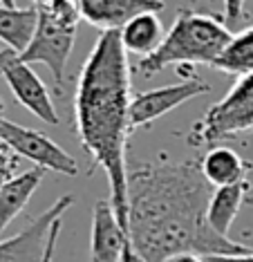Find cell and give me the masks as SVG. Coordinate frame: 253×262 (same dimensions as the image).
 <instances>
[{"instance_id":"6da1fadb","label":"cell","mask_w":253,"mask_h":262,"mask_svg":"<svg viewBox=\"0 0 253 262\" xmlns=\"http://www.w3.org/2000/svg\"><path fill=\"white\" fill-rule=\"evenodd\" d=\"M213 188L200 162H148L128 168V242L139 262L173 255H249L251 247L215 233L206 222Z\"/></svg>"},{"instance_id":"7a4b0ae2","label":"cell","mask_w":253,"mask_h":262,"mask_svg":"<svg viewBox=\"0 0 253 262\" xmlns=\"http://www.w3.org/2000/svg\"><path fill=\"white\" fill-rule=\"evenodd\" d=\"M130 63L119 32H103L90 50L76 81L74 126L81 148L103 168L110 184V204L128 235V139L130 128Z\"/></svg>"},{"instance_id":"3957f363","label":"cell","mask_w":253,"mask_h":262,"mask_svg":"<svg viewBox=\"0 0 253 262\" xmlns=\"http://www.w3.org/2000/svg\"><path fill=\"white\" fill-rule=\"evenodd\" d=\"M231 40V29L215 16L195 9H179L173 27L164 34L157 50L139 58L137 72L155 76L168 65H213L224 45Z\"/></svg>"},{"instance_id":"277c9868","label":"cell","mask_w":253,"mask_h":262,"mask_svg":"<svg viewBox=\"0 0 253 262\" xmlns=\"http://www.w3.org/2000/svg\"><path fill=\"white\" fill-rule=\"evenodd\" d=\"M253 133V72L238 79L226 97L210 105L200 121L188 130L191 148L215 146L224 139H236Z\"/></svg>"},{"instance_id":"5b68a950","label":"cell","mask_w":253,"mask_h":262,"mask_svg":"<svg viewBox=\"0 0 253 262\" xmlns=\"http://www.w3.org/2000/svg\"><path fill=\"white\" fill-rule=\"evenodd\" d=\"M36 14H38V20H36L34 36L29 40L27 50L18 56L27 65H45L52 72L54 83L58 88H63L68 58L72 54V47H74L76 25H79L81 18H76V16H56L47 14V11H36Z\"/></svg>"},{"instance_id":"8992f818","label":"cell","mask_w":253,"mask_h":262,"mask_svg":"<svg viewBox=\"0 0 253 262\" xmlns=\"http://www.w3.org/2000/svg\"><path fill=\"white\" fill-rule=\"evenodd\" d=\"M0 139L11 150H16L25 159L34 162L36 168H40V170L61 172V175H68V177H74L79 172L76 159L63 146H58L54 139L38 133V130L18 126V123L0 117Z\"/></svg>"},{"instance_id":"52a82bcc","label":"cell","mask_w":253,"mask_h":262,"mask_svg":"<svg viewBox=\"0 0 253 262\" xmlns=\"http://www.w3.org/2000/svg\"><path fill=\"white\" fill-rule=\"evenodd\" d=\"M0 76L7 81L11 94H14L23 108H27L40 121L56 126L58 112L54 108V101L43 79L34 72L32 65L20 61V56L16 52L7 50V47L0 50Z\"/></svg>"},{"instance_id":"ba28073f","label":"cell","mask_w":253,"mask_h":262,"mask_svg":"<svg viewBox=\"0 0 253 262\" xmlns=\"http://www.w3.org/2000/svg\"><path fill=\"white\" fill-rule=\"evenodd\" d=\"M210 85L202 79H186L182 83H173V85L155 88V90L137 92L132 94L130 101V128H143L155 123L159 117L173 112L186 101H193L195 97L208 94Z\"/></svg>"},{"instance_id":"9c48e42d","label":"cell","mask_w":253,"mask_h":262,"mask_svg":"<svg viewBox=\"0 0 253 262\" xmlns=\"http://www.w3.org/2000/svg\"><path fill=\"white\" fill-rule=\"evenodd\" d=\"M74 204L72 195L58 198L50 208H45L38 217H34L20 233L0 240V262H40L45 251V242L50 229L56 220H63L65 211Z\"/></svg>"},{"instance_id":"30bf717a","label":"cell","mask_w":253,"mask_h":262,"mask_svg":"<svg viewBox=\"0 0 253 262\" xmlns=\"http://www.w3.org/2000/svg\"><path fill=\"white\" fill-rule=\"evenodd\" d=\"M79 18L103 32H119L139 14H157L166 7L164 0H74Z\"/></svg>"},{"instance_id":"8fae6325","label":"cell","mask_w":253,"mask_h":262,"mask_svg":"<svg viewBox=\"0 0 253 262\" xmlns=\"http://www.w3.org/2000/svg\"><path fill=\"white\" fill-rule=\"evenodd\" d=\"M130 247L128 235L121 229L112 211L110 200H99L92 213V240L90 260L92 262H121L125 249Z\"/></svg>"},{"instance_id":"7c38bea8","label":"cell","mask_w":253,"mask_h":262,"mask_svg":"<svg viewBox=\"0 0 253 262\" xmlns=\"http://www.w3.org/2000/svg\"><path fill=\"white\" fill-rule=\"evenodd\" d=\"M251 164L242 159L233 148L226 146H210L206 155L200 159V172L208 182L210 188L231 186L238 182H246Z\"/></svg>"},{"instance_id":"4fadbf2b","label":"cell","mask_w":253,"mask_h":262,"mask_svg":"<svg viewBox=\"0 0 253 262\" xmlns=\"http://www.w3.org/2000/svg\"><path fill=\"white\" fill-rule=\"evenodd\" d=\"M249 190H251L249 180L231 184V186L213 188V193L208 198V206H206V222L215 233L228 237V231H231L233 222H236Z\"/></svg>"},{"instance_id":"5bb4252c","label":"cell","mask_w":253,"mask_h":262,"mask_svg":"<svg viewBox=\"0 0 253 262\" xmlns=\"http://www.w3.org/2000/svg\"><path fill=\"white\" fill-rule=\"evenodd\" d=\"M119 40L125 54L150 56L164 40V25L157 14H139L119 29Z\"/></svg>"},{"instance_id":"9a60e30c","label":"cell","mask_w":253,"mask_h":262,"mask_svg":"<svg viewBox=\"0 0 253 262\" xmlns=\"http://www.w3.org/2000/svg\"><path fill=\"white\" fill-rule=\"evenodd\" d=\"M43 175L45 170L29 168L0 186V235L11 224V220L27 206V202L43 182Z\"/></svg>"},{"instance_id":"2e32d148","label":"cell","mask_w":253,"mask_h":262,"mask_svg":"<svg viewBox=\"0 0 253 262\" xmlns=\"http://www.w3.org/2000/svg\"><path fill=\"white\" fill-rule=\"evenodd\" d=\"M36 20H38V14L34 7L20 9L0 5V43H5L7 50L16 54H23L34 36Z\"/></svg>"},{"instance_id":"e0dca14e","label":"cell","mask_w":253,"mask_h":262,"mask_svg":"<svg viewBox=\"0 0 253 262\" xmlns=\"http://www.w3.org/2000/svg\"><path fill=\"white\" fill-rule=\"evenodd\" d=\"M213 70L231 76H242L253 72V25L238 34H231V40L224 45L220 56L210 65Z\"/></svg>"},{"instance_id":"ac0fdd59","label":"cell","mask_w":253,"mask_h":262,"mask_svg":"<svg viewBox=\"0 0 253 262\" xmlns=\"http://www.w3.org/2000/svg\"><path fill=\"white\" fill-rule=\"evenodd\" d=\"M32 7L36 11H47V14L56 16H76L79 18L74 0H32Z\"/></svg>"},{"instance_id":"d6986e66","label":"cell","mask_w":253,"mask_h":262,"mask_svg":"<svg viewBox=\"0 0 253 262\" xmlns=\"http://www.w3.org/2000/svg\"><path fill=\"white\" fill-rule=\"evenodd\" d=\"M61 226H63V220H56L50 229V235H47V242H45V251H43V260L40 262H54V255H56V240H58V233H61Z\"/></svg>"},{"instance_id":"ffe728a7","label":"cell","mask_w":253,"mask_h":262,"mask_svg":"<svg viewBox=\"0 0 253 262\" xmlns=\"http://www.w3.org/2000/svg\"><path fill=\"white\" fill-rule=\"evenodd\" d=\"M246 0H224V18L228 23H236L244 16Z\"/></svg>"},{"instance_id":"44dd1931","label":"cell","mask_w":253,"mask_h":262,"mask_svg":"<svg viewBox=\"0 0 253 262\" xmlns=\"http://www.w3.org/2000/svg\"><path fill=\"white\" fill-rule=\"evenodd\" d=\"M166 262H204L200 255H193V253H182V255H173L171 260Z\"/></svg>"},{"instance_id":"7402d4cb","label":"cell","mask_w":253,"mask_h":262,"mask_svg":"<svg viewBox=\"0 0 253 262\" xmlns=\"http://www.w3.org/2000/svg\"><path fill=\"white\" fill-rule=\"evenodd\" d=\"M204 262H240V255H210V258H202Z\"/></svg>"},{"instance_id":"603a6c76","label":"cell","mask_w":253,"mask_h":262,"mask_svg":"<svg viewBox=\"0 0 253 262\" xmlns=\"http://www.w3.org/2000/svg\"><path fill=\"white\" fill-rule=\"evenodd\" d=\"M121 262H139V258H137V255L132 253V249L128 247V249H125V253H123V260Z\"/></svg>"},{"instance_id":"cb8c5ba5","label":"cell","mask_w":253,"mask_h":262,"mask_svg":"<svg viewBox=\"0 0 253 262\" xmlns=\"http://www.w3.org/2000/svg\"><path fill=\"white\" fill-rule=\"evenodd\" d=\"M3 7H16V0H0Z\"/></svg>"},{"instance_id":"d4e9b609","label":"cell","mask_w":253,"mask_h":262,"mask_svg":"<svg viewBox=\"0 0 253 262\" xmlns=\"http://www.w3.org/2000/svg\"><path fill=\"white\" fill-rule=\"evenodd\" d=\"M240 262H253V253H249V255H240Z\"/></svg>"}]
</instances>
